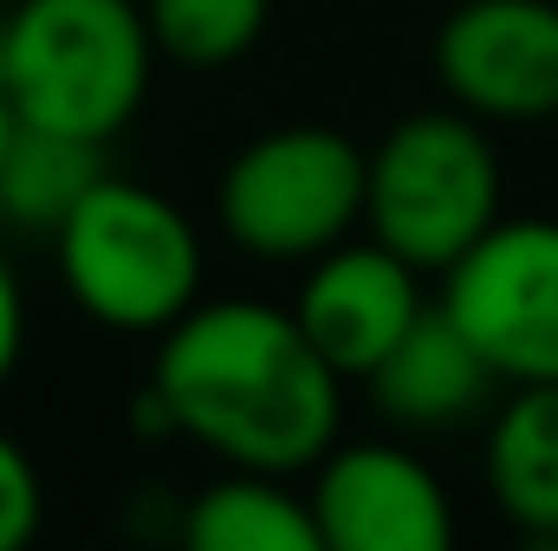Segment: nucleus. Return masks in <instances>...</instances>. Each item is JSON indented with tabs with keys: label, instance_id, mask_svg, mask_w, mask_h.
I'll return each mask as SVG.
<instances>
[{
	"label": "nucleus",
	"instance_id": "1",
	"mask_svg": "<svg viewBox=\"0 0 558 551\" xmlns=\"http://www.w3.org/2000/svg\"><path fill=\"white\" fill-rule=\"evenodd\" d=\"M149 396L169 434L202 441L221 467L312 474L338 441L344 377L312 351L292 311L260 298H195L169 331H156Z\"/></svg>",
	"mask_w": 558,
	"mask_h": 551
},
{
	"label": "nucleus",
	"instance_id": "2",
	"mask_svg": "<svg viewBox=\"0 0 558 551\" xmlns=\"http://www.w3.org/2000/svg\"><path fill=\"white\" fill-rule=\"evenodd\" d=\"M149 59L137 0H20L0 20V85L33 131L111 143L149 98Z\"/></svg>",
	"mask_w": 558,
	"mask_h": 551
},
{
	"label": "nucleus",
	"instance_id": "3",
	"mask_svg": "<svg viewBox=\"0 0 558 551\" xmlns=\"http://www.w3.org/2000/svg\"><path fill=\"white\" fill-rule=\"evenodd\" d=\"M46 241H52L65 298L105 331L156 338L202 298L195 221L169 195L124 182L111 169L72 201V215Z\"/></svg>",
	"mask_w": 558,
	"mask_h": 551
},
{
	"label": "nucleus",
	"instance_id": "4",
	"mask_svg": "<svg viewBox=\"0 0 558 551\" xmlns=\"http://www.w3.org/2000/svg\"><path fill=\"white\" fill-rule=\"evenodd\" d=\"M500 221V156L487 124L441 105L397 118L364 149V234L416 273H448Z\"/></svg>",
	"mask_w": 558,
	"mask_h": 551
},
{
	"label": "nucleus",
	"instance_id": "5",
	"mask_svg": "<svg viewBox=\"0 0 558 551\" xmlns=\"http://www.w3.org/2000/svg\"><path fill=\"white\" fill-rule=\"evenodd\" d=\"M215 221L247 260L305 267L364 228V149L331 124H279L221 169Z\"/></svg>",
	"mask_w": 558,
	"mask_h": 551
},
{
	"label": "nucleus",
	"instance_id": "6",
	"mask_svg": "<svg viewBox=\"0 0 558 551\" xmlns=\"http://www.w3.org/2000/svg\"><path fill=\"white\" fill-rule=\"evenodd\" d=\"M487 370L513 383H558V221H494L448 273L435 298Z\"/></svg>",
	"mask_w": 558,
	"mask_h": 551
},
{
	"label": "nucleus",
	"instance_id": "7",
	"mask_svg": "<svg viewBox=\"0 0 558 551\" xmlns=\"http://www.w3.org/2000/svg\"><path fill=\"white\" fill-rule=\"evenodd\" d=\"M435 85L481 124L558 118V0H461L435 26Z\"/></svg>",
	"mask_w": 558,
	"mask_h": 551
},
{
	"label": "nucleus",
	"instance_id": "8",
	"mask_svg": "<svg viewBox=\"0 0 558 551\" xmlns=\"http://www.w3.org/2000/svg\"><path fill=\"white\" fill-rule=\"evenodd\" d=\"M325 551H441L454 539V506L410 448L331 441L305 487Z\"/></svg>",
	"mask_w": 558,
	"mask_h": 551
},
{
	"label": "nucleus",
	"instance_id": "9",
	"mask_svg": "<svg viewBox=\"0 0 558 551\" xmlns=\"http://www.w3.org/2000/svg\"><path fill=\"white\" fill-rule=\"evenodd\" d=\"M422 311H428L422 273L403 254H390L384 241H371V234L364 241H338L318 260H305V285L292 298L299 331L312 338V351L344 383L371 377Z\"/></svg>",
	"mask_w": 558,
	"mask_h": 551
},
{
	"label": "nucleus",
	"instance_id": "10",
	"mask_svg": "<svg viewBox=\"0 0 558 551\" xmlns=\"http://www.w3.org/2000/svg\"><path fill=\"white\" fill-rule=\"evenodd\" d=\"M364 383H371V403L403 428H454V421L481 415L500 390L487 357L461 338V325L441 305L422 311Z\"/></svg>",
	"mask_w": 558,
	"mask_h": 551
},
{
	"label": "nucleus",
	"instance_id": "11",
	"mask_svg": "<svg viewBox=\"0 0 558 551\" xmlns=\"http://www.w3.org/2000/svg\"><path fill=\"white\" fill-rule=\"evenodd\" d=\"M487 500L539 546H558V383H513L487 428Z\"/></svg>",
	"mask_w": 558,
	"mask_h": 551
},
{
	"label": "nucleus",
	"instance_id": "12",
	"mask_svg": "<svg viewBox=\"0 0 558 551\" xmlns=\"http://www.w3.org/2000/svg\"><path fill=\"white\" fill-rule=\"evenodd\" d=\"M182 546L189 551H325L305 493H292L286 474L228 467L182 506Z\"/></svg>",
	"mask_w": 558,
	"mask_h": 551
},
{
	"label": "nucleus",
	"instance_id": "13",
	"mask_svg": "<svg viewBox=\"0 0 558 551\" xmlns=\"http://www.w3.org/2000/svg\"><path fill=\"white\" fill-rule=\"evenodd\" d=\"M98 175H105V143L20 124L0 156V221H13L26 234H52Z\"/></svg>",
	"mask_w": 558,
	"mask_h": 551
},
{
	"label": "nucleus",
	"instance_id": "14",
	"mask_svg": "<svg viewBox=\"0 0 558 551\" xmlns=\"http://www.w3.org/2000/svg\"><path fill=\"white\" fill-rule=\"evenodd\" d=\"M137 7L156 52L175 65H195V72L234 65L241 52L260 46V33L274 20V0H137Z\"/></svg>",
	"mask_w": 558,
	"mask_h": 551
},
{
	"label": "nucleus",
	"instance_id": "15",
	"mask_svg": "<svg viewBox=\"0 0 558 551\" xmlns=\"http://www.w3.org/2000/svg\"><path fill=\"white\" fill-rule=\"evenodd\" d=\"M46 519V487H39V467L33 454L0 428V551H20Z\"/></svg>",
	"mask_w": 558,
	"mask_h": 551
},
{
	"label": "nucleus",
	"instance_id": "16",
	"mask_svg": "<svg viewBox=\"0 0 558 551\" xmlns=\"http://www.w3.org/2000/svg\"><path fill=\"white\" fill-rule=\"evenodd\" d=\"M20 351H26V292H20V273L0 247V390L20 370Z\"/></svg>",
	"mask_w": 558,
	"mask_h": 551
},
{
	"label": "nucleus",
	"instance_id": "17",
	"mask_svg": "<svg viewBox=\"0 0 558 551\" xmlns=\"http://www.w3.org/2000/svg\"><path fill=\"white\" fill-rule=\"evenodd\" d=\"M13 131H20V118H13V98H7V85H0V156H7Z\"/></svg>",
	"mask_w": 558,
	"mask_h": 551
}]
</instances>
